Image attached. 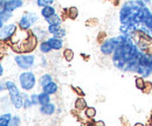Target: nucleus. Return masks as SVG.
Returning a JSON list of instances; mask_svg holds the SVG:
<instances>
[{"instance_id":"39448f33","label":"nucleus","mask_w":152,"mask_h":126,"mask_svg":"<svg viewBox=\"0 0 152 126\" xmlns=\"http://www.w3.org/2000/svg\"><path fill=\"white\" fill-rule=\"evenodd\" d=\"M17 33V25L15 23H10L4 27H1V41H8L11 40Z\"/></svg>"},{"instance_id":"f8f14e48","label":"nucleus","mask_w":152,"mask_h":126,"mask_svg":"<svg viewBox=\"0 0 152 126\" xmlns=\"http://www.w3.org/2000/svg\"><path fill=\"white\" fill-rule=\"evenodd\" d=\"M57 90H58V87H57V84L54 81H52L48 84H46V85L42 87V91H45V92H47L49 95H55L57 92Z\"/></svg>"},{"instance_id":"c9c22d12","label":"nucleus","mask_w":152,"mask_h":126,"mask_svg":"<svg viewBox=\"0 0 152 126\" xmlns=\"http://www.w3.org/2000/svg\"><path fill=\"white\" fill-rule=\"evenodd\" d=\"M94 124H95V125H102V126L105 125V124H104V122H101V120H98V122H95Z\"/></svg>"},{"instance_id":"a211bd4d","label":"nucleus","mask_w":152,"mask_h":126,"mask_svg":"<svg viewBox=\"0 0 152 126\" xmlns=\"http://www.w3.org/2000/svg\"><path fill=\"white\" fill-rule=\"evenodd\" d=\"M66 14H67V17L69 19H76L77 18V15H78V9L74 7V6H72V7H69V8H67V9H64L63 11Z\"/></svg>"},{"instance_id":"72a5a7b5","label":"nucleus","mask_w":152,"mask_h":126,"mask_svg":"<svg viewBox=\"0 0 152 126\" xmlns=\"http://www.w3.org/2000/svg\"><path fill=\"white\" fill-rule=\"evenodd\" d=\"M6 1H7V0H1V2H0V7H1V9L5 8V6H6Z\"/></svg>"},{"instance_id":"393cba45","label":"nucleus","mask_w":152,"mask_h":126,"mask_svg":"<svg viewBox=\"0 0 152 126\" xmlns=\"http://www.w3.org/2000/svg\"><path fill=\"white\" fill-rule=\"evenodd\" d=\"M60 29H61V25H48V28H47L48 33L52 35H56L60 32Z\"/></svg>"},{"instance_id":"c85d7f7f","label":"nucleus","mask_w":152,"mask_h":126,"mask_svg":"<svg viewBox=\"0 0 152 126\" xmlns=\"http://www.w3.org/2000/svg\"><path fill=\"white\" fill-rule=\"evenodd\" d=\"M27 14V17L29 18V20L32 21V23L34 25L37 21H38V15L35 14V13H32V12H28V13H26Z\"/></svg>"},{"instance_id":"6ab92c4d","label":"nucleus","mask_w":152,"mask_h":126,"mask_svg":"<svg viewBox=\"0 0 152 126\" xmlns=\"http://www.w3.org/2000/svg\"><path fill=\"white\" fill-rule=\"evenodd\" d=\"M46 21H47V23L48 25H61L62 23V20H61V17L58 15V14H53L52 17H49V18L45 19Z\"/></svg>"},{"instance_id":"cd10ccee","label":"nucleus","mask_w":152,"mask_h":126,"mask_svg":"<svg viewBox=\"0 0 152 126\" xmlns=\"http://www.w3.org/2000/svg\"><path fill=\"white\" fill-rule=\"evenodd\" d=\"M19 125H20V117L19 116H14V117H12L11 123H10V126H19Z\"/></svg>"},{"instance_id":"f704fd0d","label":"nucleus","mask_w":152,"mask_h":126,"mask_svg":"<svg viewBox=\"0 0 152 126\" xmlns=\"http://www.w3.org/2000/svg\"><path fill=\"white\" fill-rule=\"evenodd\" d=\"M75 91L77 92V93H78V95H80V96H83V95H84V92L81 90L80 88H75Z\"/></svg>"},{"instance_id":"b1692460","label":"nucleus","mask_w":152,"mask_h":126,"mask_svg":"<svg viewBox=\"0 0 152 126\" xmlns=\"http://www.w3.org/2000/svg\"><path fill=\"white\" fill-rule=\"evenodd\" d=\"M96 109L93 108V106H90V108H87L84 110V114H86V117L88 118V119H94L96 117Z\"/></svg>"},{"instance_id":"e433bc0d","label":"nucleus","mask_w":152,"mask_h":126,"mask_svg":"<svg viewBox=\"0 0 152 126\" xmlns=\"http://www.w3.org/2000/svg\"><path fill=\"white\" fill-rule=\"evenodd\" d=\"M46 61H47V60H46L45 57H41V64H42V66H46Z\"/></svg>"},{"instance_id":"2eb2a0df","label":"nucleus","mask_w":152,"mask_h":126,"mask_svg":"<svg viewBox=\"0 0 152 126\" xmlns=\"http://www.w3.org/2000/svg\"><path fill=\"white\" fill-rule=\"evenodd\" d=\"M39 48H40V52H41L42 54H48V53H50V52L53 50V47L50 46V43H49V41H48V40L40 42Z\"/></svg>"},{"instance_id":"0eeeda50","label":"nucleus","mask_w":152,"mask_h":126,"mask_svg":"<svg viewBox=\"0 0 152 126\" xmlns=\"http://www.w3.org/2000/svg\"><path fill=\"white\" fill-rule=\"evenodd\" d=\"M32 21L29 20V18L27 17V14L26 13H23V15L20 18L19 22H18V26H19V28L21 31H28L31 27H32Z\"/></svg>"},{"instance_id":"4468645a","label":"nucleus","mask_w":152,"mask_h":126,"mask_svg":"<svg viewBox=\"0 0 152 126\" xmlns=\"http://www.w3.org/2000/svg\"><path fill=\"white\" fill-rule=\"evenodd\" d=\"M53 14H55V8H54L52 5L41 7V15H42V18L43 19L49 18V17H52Z\"/></svg>"},{"instance_id":"5701e85b","label":"nucleus","mask_w":152,"mask_h":126,"mask_svg":"<svg viewBox=\"0 0 152 126\" xmlns=\"http://www.w3.org/2000/svg\"><path fill=\"white\" fill-rule=\"evenodd\" d=\"M63 57L67 62H72L73 58H74V52L70 49V48H66L63 50Z\"/></svg>"},{"instance_id":"9d476101","label":"nucleus","mask_w":152,"mask_h":126,"mask_svg":"<svg viewBox=\"0 0 152 126\" xmlns=\"http://www.w3.org/2000/svg\"><path fill=\"white\" fill-rule=\"evenodd\" d=\"M48 41H49V43H50V46L53 47L54 50H60L63 47V41L60 37H56V36L53 35V37H49L48 39Z\"/></svg>"},{"instance_id":"4c0bfd02","label":"nucleus","mask_w":152,"mask_h":126,"mask_svg":"<svg viewBox=\"0 0 152 126\" xmlns=\"http://www.w3.org/2000/svg\"><path fill=\"white\" fill-rule=\"evenodd\" d=\"M0 74L4 75V67H2V66H0Z\"/></svg>"},{"instance_id":"412c9836","label":"nucleus","mask_w":152,"mask_h":126,"mask_svg":"<svg viewBox=\"0 0 152 126\" xmlns=\"http://www.w3.org/2000/svg\"><path fill=\"white\" fill-rule=\"evenodd\" d=\"M134 83H136V87H137V89H139V90H142V91L145 89V84H146V81L144 79V77H143V76L136 77V81H134Z\"/></svg>"},{"instance_id":"2f4dec72","label":"nucleus","mask_w":152,"mask_h":126,"mask_svg":"<svg viewBox=\"0 0 152 126\" xmlns=\"http://www.w3.org/2000/svg\"><path fill=\"white\" fill-rule=\"evenodd\" d=\"M152 89V84L150 82H146V84H145V89H144V92H150Z\"/></svg>"},{"instance_id":"dca6fc26","label":"nucleus","mask_w":152,"mask_h":126,"mask_svg":"<svg viewBox=\"0 0 152 126\" xmlns=\"http://www.w3.org/2000/svg\"><path fill=\"white\" fill-rule=\"evenodd\" d=\"M48 103H50V95L45 92V91L39 93V104L45 105V104H48Z\"/></svg>"},{"instance_id":"f257e3e1","label":"nucleus","mask_w":152,"mask_h":126,"mask_svg":"<svg viewBox=\"0 0 152 126\" xmlns=\"http://www.w3.org/2000/svg\"><path fill=\"white\" fill-rule=\"evenodd\" d=\"M19 83L23 91H31L37 84V77L33 72L23 71L19 75Z\"/></svg>"},{"instance_id":"1a4fd4ad","label":"nucleus","mask_w":152,"mask_h":126,"mask_svg":"<svg viewBox=\"0 0 152 126\" xmlns=\"http://www.w3.org/2000/svg\"><path fill=\"white\" fill-rule=\"evenodd\" d=\"M11 104L15 109L23 108V95H17V96H10Z\"/></svg>"},{"instance_id":"7c9ffc66","label":"nucleus","mask_w":152,"mask_h":126,"mask_svg":"<svg viewBox=\"0 0 152 126\" xmlns=\"http://www.w3.org/2000/svg\"><path fill=\"white\" fill-rule=\"evenodd\" d=\"M54 36H56V37H60V39H62V37H64V36H66V31H64L63 28H61V29H60V32L57 33L56 35H54Z\"/></svg>"},{"instance_id":"9b49d317","label":"nucleus","mask_w":152,"mask_h":126,"mask_svg":"<svg viewBox=\"0 0 152 126\" xmlns=\"http://www.w3.org/2000/svg\"><path fill=\"white\" fill-rule=\"evenodd\" d=\"M6 89L8 91L10 96H17V95H20V90L19 88L17 87V84L12 81H7L6 82Z\"/></svg>"},{"instance_id":"20e7f679","label":"nucleus","mask_w":152,"mask_h":126,"mask_svg":"<svg viewBox=\"0 0 152 126\" xmlns=\"http://www.w3.org/2000/svg\"><path fill=\"white\" fill-rule=\"evenodd\" d=\"M21 46V50L22 53H31L33 52L37 46H38V36L35 35L33 32H29L28 36L25 39V41L20 42Z\"/></svg>"},{"instance_id":"58836bf2","label":"nucleus","mask_w":152,"mask_h":126,"mask_svg":"<svg viewBox=\"0 0 152 126\" xmlns=\"http://www.w3.org/2000/svg\"><path fill=\"white\" fill-rule=\"evenodd\" d=\"M134 125H136V126H143L144 124H143V123H136Z\"/></svg>"},{"instance_id":"ddd939ff","label":"nucleus","mask_w":152,"mask_h":126,"mask_svg":"<svg viewBox=\"0 0 152 126\" xmlns=\"http://www.w3.org/2000/svg\"><path fill=\"white\" fill-rule=\"evenodd\" d=\"M12 18V11H8V9H1L0 12V27H4L5 23Z\"/></svg>"},{"instance_id":"423d86ee","label":"nucleus","mask_w":152,"mask_h":126,"mask_svg":"<svg viewBox=\"0 0 152 126\" xmlns=\"http://www.w3.org/2000/svg\"><path fill=\"white\" fill-rule=\"evenodd\" d=\"M55 111H56V106L53 103H48V104L40 106V113H42L45 116H53L55 113Z\"/></svg>"},{"instance_id":"4be33fe9","label":"nucleus","mask_w":152,"mask_h":126,"mask_svg":"<svg viewBox=\"0 0 152 126\" xmlns=\"http://www.w3.org/2000/svg\"><path fill=\"white\" fill-rule=\"evenodd\" d=\"M52 81H53V77H52L49 74H45V75H42V76L40 77V79H39V82H40L41 87H43V85L48 84V83H49V82H52Z\"/></svg>"},{"instance_id":"6e6552de","label":"nucleus","mask_w":152,"mask_h":126,"mask_svg":"<svg viewBox=\"0 0 152 126\" xmlns=\"http://www.w3.org/2000/svg\"><path fill=\"white\" fill-rule=\"evenodd\" d=\"M22 5H23V1H22V0H7L5 8L13 12V11L18 9L20 7H22ZM5 8H4V9H5Z\"/></svg>"},{"instance_id":"473e14b6","label":"nucleus","mask_w":152,"mask_h":126,"mask_svg":"<svg viewBox=\"0 0 152 126\" xmlns=\"http://www.w3.org/2000/svg\"><path fill=\"white\" fill-rule=\"evenodd\" d=\"M145 25H146V26L150 28V31H151V34H152V19H151V20H149V21H148Z\"/></svg>"},{"instance_id":"c756f323","label":"nucleus","mask_w":152,"mask_h":126,"mask_svg":"<svg viewBox=\"0 0 152 126\" xmlns=\"http://www.w3.org/2000/svg\"><path fill=\"white\" fill-rule=\"evenodd\" d=\"M31 99H32V102H33L34 105H38L39 104V95H35V93L31 95Z\"/></svg>"},{"instance_id":"ea45409f","label":"nucleus","mask_w":152,"mask_h":126,"mask_svg":"<svg viewBox=\"0 0 152 126\" xmlns=\"http://www.w3.org/2000/svg\"><path fill=\"white\" fill-rule=\"evenodd\" d=\"M28 1H32V0H28Z\"/></svg>"},{"instance_id":"f03ea898","label":"nucleus","mask_w":152,"mask_h":126,"mask_svg":"<svg viewBox=\"0 0 152 126\" xmlns=\"http://www.w3.org/2000/svg\"><path fill=\"white\" fill-rule=\"evenodd\" d=\"M34 55L32 54H20L14 57L17 66L22 70H28L34 66Z\"/></svg>"},{"instance_id":"a878e982","label":"nucleus","mask_w":152,"mask_h":126,"mask_svg":"<svg viewBox=\"0 0 152 126\" xmlns=\"http://www.w3.org/2000/svg\"><path fill=\"white\" fill-rule=\"evenodd\" d=\"M33 105H34V104H33V102H32V99H31V96H27V95L23 93V108L29 109V108H32Z\"/></svg>"},{"instance_id":"7ed1b4c3","label":"nucleus","mask_w":152,"mask_h":126,"mask_svg":"<svg viewBox=\"0 0 152 126\" xmlns=\"http://www.w3.org/2000/svg\"><path fill=\"white\" fill-rule=\"evenodd\" d=\"M119 46H121V42H119L118 36L107 39L101 44V53L103 55H113V53H114Z\"/></svg>"},{"instance_id":"f3484780","label":"nucleus","mask_w":152,"mask_h":126,"mask_svg":"<svg viewBox=\"0 0 152 126\" xmlns=\"http://www.w3.org/2000/svg\"><path fill=\"white\" fill-rule=\"evenodd\" d=\"M88 108L87 106V102H86V99L83 98V97H78L77 99L75 101V109L77 111H83V110H86V109Z\"/></svg>"},{"instance_id":"bb28decb","label":"nucleus","mask_w":152,"mask_h":126,"mask_svg":"<svg viewBox=\"0 0 152 126\" xmlns=\"http://www.w3.org/2000/svg\"><path fill=\"white\" fill-rule=\"evenodd\" d=\"M54 2V0H37V5L39 7H45L48 5H52Z\"/></svg>"},{"instance_id":"aec40b11","label":"nucleus","mask_w":152,"mask_h":126,"mask_svg":"<svg viewBox=\"0 0 152 126\" xmlns=\"http://www.w3.org/2000/svg\"><path fill=\"white\" fill-rule=\"evenodd\" d=\"M11 119H12V114L11 113H4V114H1V117H0V125L10 126Z\"/></svg>"}]
</instances>
